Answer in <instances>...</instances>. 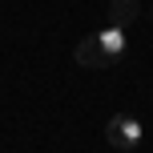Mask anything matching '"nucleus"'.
<instances>
[{
  "label": "nucleus",
  "mask_w": 153,
  "mask_h": 153,
  "mask_svg": "<svg viewBox=\"0 0 153 153\" xmlns=\"http://www.w3.org/2000/svg\"><path fill=\"white\" fill-rule=\"evenodd\" d=\"M141 12V0H113L109 4V24H117V28H125V24H133Z\"/></svg>",
  "instance_id": "7ed1b4c3"
},
{
  "label": "nucleus",
  "mask_w": 153,
  "mask_h": 153,
  "mask_svg": "<svg viewBox=\"0 0 153 153\" xmlns=\"http://www.w3.org/2000/svg\"><path fill=\"white\" fill-rule=\"evenodd\" d=\"M105 137H109V145L113 149H121V153H133L141 145V137H145V129H141V121L133 113H117L113 121L105 125Z\"/></svg>",
  "instance_id": "f03ea898"
},
{
  "label": "nucleus",
  "mask_w": 153,
  "mask_h": 153,
  "mask_svg": "<svg viewBox=\"0 0 153 153\" xmlns=\"http://www.w3.org/2000/svg\"><path fill=\"white\" fill-rule=\"evenodd\" d=\"M73 56H76V65H85V69H113V65L125 56V28L105 24V28L89 32V36L76 45Z\"/></svg>",
  "instance_id": "f257e3e1"
}]
</instances>
